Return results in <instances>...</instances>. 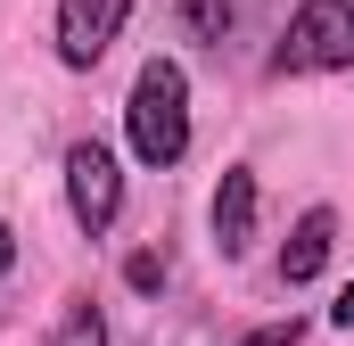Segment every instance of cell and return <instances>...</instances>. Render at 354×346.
<instances>
[{
  "mask_svg": "<svg viewBox=\"0 0 354 346\" xmlns=\"http://www.w3.org/2000/svg\"><path fill=\"white\" fill-rule=\"evenodd\" d=\"M124 132H132V157L157 165V173L189 157V83H181L174 58H149V66H140L132 107H124Z\"/></svg>",
  "mask_w": 354,
  "mask_h": 346,
  "instance_id": "obj_1",
  "label": "cell"
},
{
  "mask_svg": "<svg viewBox=\"0 0 354 346\" xmlns=\"http://www.w3.org/2000/svg\"><path fill=\"white\" fill-rule=\"evenodd\" d=\"M280 75H338L354 66V0H305L272 50Z\"/></svg>",
  "mask_w": 354,
  "mask_h": 346,
  "instance_id": "obj_2",
  "label": "cell"
},
{
  "mask_svg": "<svg viewBox=\"0 0 354 346\" xmlns=\"http://www.w3.org/2000/svg\"><path fill=\"white\" fill-rule=\"evenodd\" d=\"M66 206H75V223H83L91 239L115 223L124 173H115V149H107V140H75V149H66Z\"/></svg>",
  "mask_w": 354,
  "mask_h": 346,
  "instance_id": "obj_3",
  "label": "cell"
},
{
  "mask_svg": "<svg viewBox=\"0 0 354 346\" xmlns=\"http://www.w3.org/2000/svg\"><path fill=\"white\" fill-rule=\"evenodd\" d=\"M132 0H58V58L66 66H99L107 42L124 33Z\"/></svg>",
  "mask_w": 354,
  "mask_h": 346,
  "instance_id": "obj_4",
  "label": "cell"
},
{
  "mask_svg": "<svg viewBox=\"0 0 354 346\" xmlns=\"http://www.w3.org/2000/svg\"><path fill=\"white\" fill-rule=\"evenodd\" d=\"M248 239H256V173L231 165L223 190H214V248L223 256H248Z\"/></svg>",
  "mask_w": 354,
  "mask_h": 346,
  "instance_id": "obj_5",
  "label": "cell"
},
{
  "mask_svg": "<svg viewBox=\"0 0 354 346\" xmlns=\"http://www.w3.org/2000/svg\"><path fill=\"white\" fill-rule=\"evenodd\" d=\"M330 239H338V215H330V206H313V215L288 231V248H280V280H288V289H305V280L330 264Z\"/></svg>",
  "mask_w": 354,
  "mask_h": 346,
  "instance_id": "obj_6",
  "label": "cell"
},
{
  "mask_svg": "<svg viewBox=\"0 0 354 346\" xmlns=\"http://www.w3.org/2000/svg\"><path fill=\"white\" fill-rule=\"evenodd\" d=\"M50 346H107V322H99V305H91V297H75V305L58 313Z\"/></svg>",
  "mask_w": 354,
  "mask_h": 346,
  "instance_id": "obj_7",
  "label": "cell"
},
{
  "mask_svg": "<svg viewBox=\"0 0 354 346\" xmlns=\"http://www.w3.org/2000/svg\"><path fill=\"white\" fill-rule=\"evenodd\" d=\"M124 280H132V289H165V256H157V248H140V256L124 264Z\"/></svg>",
  "mask_w": 354,
  "mask_h": 346,
  "instance_id": "obj_8",
  "label": "cell"
},
{
  "mask_svg": "<svg viewBox=\"0 0 354 346\" xmlns=\"http://www.w3.org/2000/svg\"><path fill=\"white\" fill-rule=\"evenodd\" d=\"M248 346H297V313H288V322H264V330H256Z\"/></svg>",
  "mask_w": 354,
  "mask_h": 346,
  "instance_id": "obj_9",
  "label": "cell"
},
{
  "mask_svg": "<svg viewBox=\"0 0 354 346\" xmlns=\"http://www.w3.org/2000/svg\"><path fill=\"white\" fill-rule=\"evenodd\" d=\"M330 313H338V330H354V280H346V297H338Z\"/></svg>",
  "mask_w": 354,
  "mask_h": 346,
  "instance_id": "obj_10",
  "label": "cell"
},
{
  "mask_svg": "<svg viewBox=\"0 0 354 346\" xmlns=\"http://www.w3.org/2000/svg\"><path fill=\"white\" fill-rule=\"evenodd\" d=\"M8 264H17V231L0 223V272H8Z\"/></svg>",
  "mask_w": 354,
  "mask_h": 346,
  "instance_id": "obj_11",
  "label": "cell"
}]
</instances>
